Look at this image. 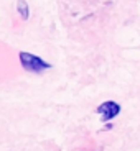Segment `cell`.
<instances>
[{
    "instance_id": "obj_1",
    "label": "cell",
    "mask_w": 140,
    "mask_h": 151,
    "mask_svg": "<svg viewBox=\"0 0 140 151\" xmlns=\"http://www.w3.org/2000/svg\"><path fill=\"white\" fill-rule=\"evenodd\" d=\"M18 58H20V63H22L23 69L28 72H43L46 69L51 68L49 63L43 61L40 56H35L31 53H27V51H20L18 53Z\"/></svg>"
},
{
    "instance_id": "obj_2",
    "label": "cell",
    "mask_w": 140,
    "mask_h": 151,
    "mask_svg": "<svg viewBox=\"0 0 140 151\" xmlns=\"http://www.w3.org/2000/svg\"><path fill=\"white\" fill-rule=\"evenodd\" d=\"M119 112H120V105L115 104V102H112V100H107V102L101 104V105L97 107V113L102 117L104 122L112 120L115 115H119Z\"/></svg>"
},
{
    "instance_id": "obj_3",
    "label": "cell",
    "mask_w": 140,
    "mask_h": 151,
    "mask_svg": "<svg viewBox=\"0 0 140 151\" xmlns=\"http://www.w3.org/2000/svg\"><path fill=\"white\" fill-rule=\"evenodd\" d=\"M17 10H18L20 17H22L23 20H27L28 15H30V10H28L27 0H18V2H17Z\"/></svg>"
}]
</instances>
